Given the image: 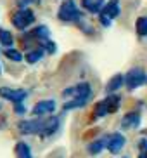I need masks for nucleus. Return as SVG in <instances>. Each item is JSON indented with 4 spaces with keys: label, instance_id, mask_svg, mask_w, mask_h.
Instances as JSON below:
<instances>
[{
    "label": "nucleus",
    "instance_id": "1",
    "mask_svg": "<svg viewBox=\"0 0 147 158\" xmlns=\"http://www.w3.org/2000/svg\"><path fill=\"white\" fill-rule=\"evenodd\" d=\"M57 18H59L62 23H80V21H81V12H80V9L76 7L74 0H66V2L61 4Z\"/></svg>",
    "mask_w": 147,
    "mask_h": 158
},
{
    "label": "nucleus",
    "instance_id": "2",
    "mask_svg": "<svg viewBox=\"0 0 147 158\" xmlns=\"http://www.w3.org/2000/svg\"><path fill=\"white\" fill-rule=\"evenodd\" d=\"M120 96H109L104 101L97 102L95 110H93V118H102V116L109 115V113H114L120 110Z\"/></svg>",
    "mask_w": 147,
    "mask_h": 158
},
{
    "label": "nucleus",
    "instance_id": "3",
    "mask_svg": "<svg viewBox=\"0 0 147 158\" xmlns=\"http://www.w3.org/2000/svg\"><path fill=\"white\" fill-rule=\"evenodd\" d=\"M33 21H35V14L31 9H26V7L16 10L12 14V24L18 30H26L28 26L33 24Z\"/></svg>",
    "mask_w": 147,
    "mask_h": 158
},
{
    "label": "nucleus",
    "instance_id": "4",
    "mask_svg": "<svg viewBox=\"0 0 147 158\" xmlns=\"http://www.w3.org/2000/svg\"><path fill=\"white\" fill-rule=\"evenodd\" d=\"M144 84H147V75H145V71L140 70V68L130 70L128 73H126V77H125V85H126L128 90H135V89H138Z\"/></svg>",
    "mask_w": 147,
    "mask_h": 158
},
{
    "label": "nucleus",
    "instance_id": "5",
    "mask_svg": "<svg viewBox=\"0 0 147 158\" xmlns=\"http://www.w3.org/2000/svg\"><path fill=\"white\" fill-rule=\"evenodd\" d=\"M62 96L64 98H87L90 99L92 98V87H90V84H78V85H74V87H69L66 89L64 92H62Z\"/></svg>",
    "mask_w": 147,
    "mask_h": 158
},
{
    "label": "nucleus",
    "instance_id": "6",
    "mask_svg": "<svg viewBox=\"0 0 147 158\" xmlns=\"http://www.w3.org/2000/svg\"><path fill=\"white\" fill-rule=\"evenodd\" d=\"M43 123L45 120H23L18 123V129L21 134H42V129H43Z\"/></svg>",
    "mask_w": 147,
    "mask_h": 158
},
{
    "label": "nucleus",
    "instance_id": "7",
    "mask_svg": "<svg viewBox=\"0 0 147 158\" xmlns=\"http://www.w3.org/2000/svg\"><path fill=\"white\" fill-rule=\"evenodd\" d=\"M28 92L26 90H21V89H9V87H0V98L7 99V101L18 104V102H23L26 99Z\"/></svg>",
    "mask_w": 147,
    "mask_h": 158
},
{
    "label": "nucleus",
    "instance_id": "8",
    "mask_svg": "<svg viewBox=\"0 0 147 158\" xmlns=\"http://www.w3.org/2000/svg\"><path fill=\"white\" fill-rule=\"evenodd\" d=\"M123 146H125V137H123V134L116 132V134L107 135V149H109L113 155L120 153L121 149H123Z\"/></svg>",
    "mask_w": 147,
    "mask_h": 158
},
{
    "label": "nucleus",
    "instance_id": "9",
    "mask_svg": "<svg viewBox=\"0 0 147 158\" xmlns=\"http://www.w3.org/2000/svg\"><path fill=\"white\" fill-rule=\"evenodd\" d=\"M55 110V102L52 101V99H45V101H40L37 102L35 106H33V115H49V113H52Z\"/></svg>",
    "mask_w": 147,
    "mask_h": 158
},
{
    "label": "nucleus",
    "instance_id": "10",
    "mask_svg": "<svg viewBox=\"0 0 147 158\" xmlns=\"http://www.w3.org/2000/svg\"><path fill=\"white\" fill-rule=\"evenodd\" d=\"M120 12H121V9H120V0H109V2H107V4L102 7V10H101V14L107 16L109 19L118 18V16H120Z\"/></svg>",
    "mask_w": 147,
    "mask_h": 158
},
{
    "label": "nucleus",
    "instance_id": "11",
    "mask_svg": "<svg viewBox=\"0 0 147 158\" xmlns=\"http://www.w3.org/2000/svg\"><path fill=\"white\" fill-rule=\"evenodd\" d=\"M57 129H59V118H57V116H50V118H47L45 120L40 135L42 137H49V135H52Z\"/></svg>",
    "mask_w": 147,
    "mask_h": 158
},
{
    "label": "nucleus",
    "instance_id": "12",
    "mask_svg": "<svg viewBox=\"0 0 147 158\" xmlns=\"http://www.w3.org/2000/svg\"><path fill=\"white\" fill-rule=\"evenodd\" d=\"M138 123H140V115L137 111H132V113H126L121 120V127L123 129H137Z\"/></svg>",
    "mask_w": 147,
    "mask_h": 158
},
{
    "label": "nucleus",
    "instance_id": "13",
    "mask_svg": "<svg viewBox=\"0 0 147 158\" xmlns=\"http://www.w3.org/2000/svg\"><path fill=\"white\" fill-rule=\"evenodd\" d=\"M81 5L92 14H101L102 7L106 5V0H81Z\"/></svg>",
    "mask_w": 147,
    "mask_h": 158
},
{
    "label": "nucleus",
    "instance_id": "14",
    "mask_svg": "<svg viewBox=\"0 0 147 158\" xmlns=\"http://www.w3.org/2000/svg\"><path fill=\"white\" fill-rule=\"evenodd\" d=\"M104 148H107V135L88 144V153H90V155H97V153H101Z\"/></svg>",
    "mask_w": 147,
    "mask_h": 158
},
{
    "label": "nucleus",
    "instance_id": "15",
    "mask_svg": "<svg viewBox=\"0 0 147 158\" xmlns=\"http://www.w3.org/2000/svg\"><path fill=\"white\" fill-rule=\"evenodd\" d=\"M123 84H125V77H123V75H114V77L107 82L106 90L109 94H113V92H116V90H118V89H120Z\"/></svg>",
    "mask_w": 147,
    "mask_h": 158
},
{
    "label": "nucleus",
    "instance_id": "16",
    "mask_svg": "<svg viewBox=\"0 0 147 158\" xmlns=\"http://www.w3.org/2000/svg\"><path fill=\"white\" fill-rule=\"evenodd\" d=\"M16 155H18V158H33L31 149H30V146H28L26 143L16 144Z\"/></svg>",
    "mask_w": 147,
    "mask_h": 158
},
{
    "label": "nucleus",
    "instance_id": "17",
    "mask_svg": "<svg viewBox=\"0 0 147 158\" xmlns=\"http://www.w3.org/2000/svg\"><path fill=\"white\" fill-rule=\"evenodd\" d=\"M87 102H88L87 98H74V99H71V101L66 102V104H64V110L68 111V110H74V108H83Z\"/></svg>",
    "mask_w": 147,
    "mask_h": 158
},
{
    "label": "nucleus",
    "instance_id": "18",
    "mask_svg": "<svg viewBox=\"0 0 147 158\" xmlns=\"http://www.w3.org/2000/svg\"><path fill=\"white\" fill-rule=\"evenodd\" d=\"M135 30H137L138 37H147V16H142V18L137 19Z\"/></svg>",
    "mask_w": 147,
    "mask_h": 158
},
{
    "label": "nucleus",
    "instance_id": "19",
    "mask_svg": "<svg viewBox=\"0 0 147 158\" xmlns=\"http://www.w3.org/2000/svg\"><path fill=\"white\" fill-rule=\"evenodd\" d=\"M43 57V51H42V47L40 49H33V51H30L26 54V61L30 63V64H33V63H38V61Z\"/></svg>",
    "mask_w": 147,
    "mask_h": 158
},
{
    "label": "nucleus",
    "instance_id": "20",
    "mask_svg": "<svg viewBox=\"0 0 147 158\" xmlns=\"http://www.w3.org/2000/svg\"><path fill=\"white\" fill-rule=\"evenodd\" d=\"M0 44L5 47H10L14 44V38H12V33L7 31V30L0 28Z\"/></svg>",
    "mask_w": 147,
    "mask_h": 158
},
{
    "label": "nucleus",
    "instance_id": "21",
    "mask_svg": "<svg viewBox=\"0 0 147 158\" xmlns=\"http://www.w3.org/2000/svg\"><path fill=\"white\" fill-rule=\"evenodd\" d=\"M5 57H9V59H12V61H21L23 59V54H21V52L19 51H16V49H7V51H5Z\"/></svg>",
    "mask_w": 147,
    "mask_h": 158
},
{
    "label": "nucleus",
    "instance_id": "22",
    "mask_svg": "<svg viewBox=\"0 0 147 158\" xmlns=\"http://www.w3.org/2000/svg\"><path fill=\"white\" fill-rule=\"evenodd\" d=\"M40 47H42V49H47V51L50 52V54H54V52H55V44H54V42H50V40L43 42Z\"/></svg>",
    "mask_w": 147,
    "mask_h": 158
},
{
    "label": "nucleus",
    "instance_id": "23",
    "mask_svg": "<svg viewBox=\"0 0 147 158\" xmlns=\"http://www.w3.org/2000/svg\"><path fill=\"white\" fill-rule=\"evenodd\" d=\"M40 0H19L18 4H19V7L23 9V7H26V5H30V4H38Z\"/></svg>",
    "mask_w": 147,
    "mask_h": 158
},
{
    "label": "nucleus",
    "instance_id": "24",
    "mask_svg": "<svg viewBox=\"0 0 147 158\" xmlns=\"http://www.w3.org/2000/svg\"><path fill=\"white\" fill-rule=\"evenodd\" d=\"M14 111L18 113V115H23L26 110H24V106H23V102H18V104H14Z\"/></svg>",
    "mask_w": 147,
    "mask_h": 158
},
{
    "label": "nucleus",
    "instance_id": "25",
    "mask_svg": "<svg viewBox=\"0 0 147 158\" xmlns=\"http://www.w3.org/2000/svg\"><path fill=\"white\" fill-rule=\"evenodd\" d=\"M138 149H140V153H147V139H142L138 143Z\"/></svg>",
    "mask_w": 147,
    "mask_h": 158
},
{
    "label": "nucleus",
    "instance_id": "26",
    "mask_svg": "<svg viewBox=\"0 0 147 158\" xmlns=\"http://www.w3.org/2000/svg\"><path fill=\"white\" fill-rule=\"evenodd\" d=\"M99 19H101V24H104V26H109L111 24V19L107 18V16H104V14L99 16Z\"/></svg>",
    "mask_w": 147,
    "mask_h": 158
},
{
    "label": "nucleus",
    "instance_id": "27",
    "mask_svg": "<svg viewBox=\"0 0 147 158\" xmlns=\"http://www.w3.org/2000/svg\"><path fill=\"white\" fill-rule=\"evenodd\" d=\"M138 158H147V153H140V155H138Z\"/></svg>",
    "mask_w": 147,
    "mask_h": 158
},
{
    "label": "nucleus",
    "instance_id": "28",
    "mask_svg": "<svg viewBox=\"0 0 147 158\" xmlns=\"http://www.w3.org/2000/svg\"><path fill=\"white\" fill-rule=\"evenodd\" d=\"M144 134H147V130H144Z\"/></svg>",
    "mask_w": 147,
    "mask_h": 158
}]
</instances>
